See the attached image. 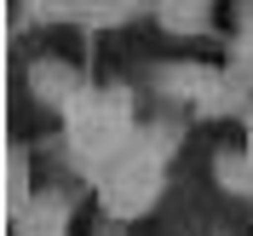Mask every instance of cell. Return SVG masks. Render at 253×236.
I'll return each mask as SVG.
<instances>
[{
	"label": "cell",
	"instance_id": "cell-1",
	"mask_svg": "<svg viewBox=\"0 0 253 236\" xmlns=\"http://www.w3.org/2000/svg\"><path fill=\"white\" fill-rule=\"evenodd\" d=\"M17 236H69V207L58 196H35L17 213Z\"/></svg>",
	"mask_w": 253,
	"mask_h": 236
},
{
	"label": "cell",
	"instance_id": "cell-2",
	"mask_svg": "<svg viewBox=\"0 0 253 236\" xmlns=\"http://www.w3.org/2000/svg\"><path fill=\"white\" fill-rule=\"evenodd\" d=\"M230 81L253 87V6H242V29L230 41Z\"/></svg>",
	"mask_w": 253,
	"mask_h": 236
},
{
	"label": "cell",
	"instance_id": "cell-3",
	"mask_svg": "<svg viewBox=\"0 0 253 236\" xmlns=\"http://www.w3.org/2000/svg\"><path fill=\"white\" fill-rule=\"evenodd\" d=\"M207 6L213 0H161V23L173 35H196V29H207Z\"/></svg>",
	"mask_w": 253,
	"mask_h": 236
},
{
	"label": "cell",
	"instance_id": "cell-4",
	"mask_svg": "<svg viewBox=\"0 0 253 236\" xmlns=\"http://www.w3.org/2000/svg\"><path fill=\"white\" fill-rule=\"evenodd\" d=\"M104 236H115V231H104Z\"/></svg>",
	"mask_w": 253,
	"mask_h": 236
}]
</instances>
